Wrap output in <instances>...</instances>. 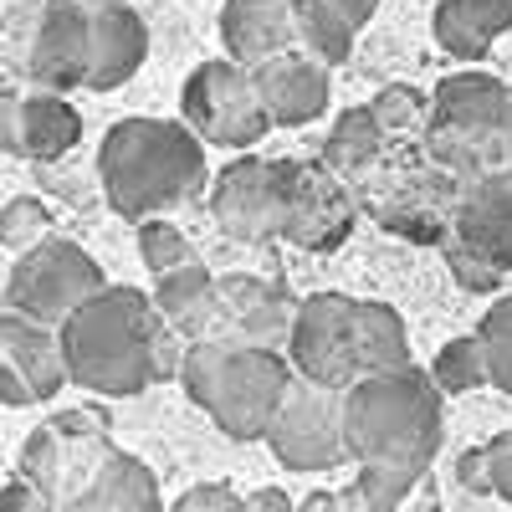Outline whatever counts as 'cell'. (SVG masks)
<instances>
[{"mask_svg": "<svg viewBox=\"0 0 512 512\" xmlns=\"http://www.w3.org/2000/svg\"><path fill=\"white\" fill-rule=\"evenodd\" d=\"M57 333L72 384L98 395H139L185 364V333L134 287H98Z\"/></svg>", "mask_w": 512, "mask_h": 512, "instance_id": "1", "label": "cell"}, {"mask_svg": "<svg viewBox=\"0 0 512 512\" xmlns=\"http://www.w3.org/2000/svg\"><path fill=\"white\" fill-rule=\"evenodd\" d=\"M98 175L108 190V205L128 221L164 216L205 185V149L200 134L164 118H123L103 134Z\"/></svg>", "mask_w": 512, "mask_h": 512, "instance_id": "2", "label": "cell"}, {"mask_svg": "<svg viewBox=\"0 0 512 512\" xmlns=\"http://www.w3.org/2000/svg\"><path fill=\"white\" fill-rule=\"evenodd\" d=\"M344 425L354 461L405 466L420 472L441 451V384L436 374H420L415 364L359 374L344 390Z\"/></svg>", "mask_w": 512, "mask_h": 512, "instance_id": "3", "label": "cell"}, {"mask_svg": "<svg viewBox=\"0 0 512 512\" xmlns=\"http://www.w3.org/2000/svg\"><path fill=\"white\" fill-rule=\"evenodd\" d=\"M425 154L451 180L482 185L512 175V88L487 72H456L431 93Z\"/></svg>", "mask_w": 512, "mask_h": 512, "instance_id": "4", "label": "cell"}, {"mask_svg": "<svg viewBox=\"0 0 512 512\" xmlns=\"http://www.w3.org/2000/svg\"><path fill=\"white\" fill-rule=\"evenodd\" d=\"M185 395L236 441H262L292 384V359L262 344H221V338H195L180 364Z\"/></svg>", "mask_w": 512, "mask_h": 512, "instance_id": "5", "label": "cell"}, {"mask_svg": "<svg viewBox=\"0 0 512 512\" xmlns=\"http://www.w3.org/2000/svg\"><path fill=\"white\" fill-rule=\"evenodd\" d=\"M262 441L292 472H328L338 461H354L344 425V384H323L292 369V384L282 390V405Z\"/></svg>", "mask_w": 512, "mask_h": 512, "instance_id": "6", "label": "cell"}, {"mask_svg": "<svg viewBox=\"0 0 512 512\" xmlns=\"http://www.w3.org/2000/svg\"><path fill=\"white\" fill-rule=\"evenodd\" d=\"M108 287L103 282V267L93 262L77 241H36L31 251H21V262L11 267V282H6V308L11 313H26L47 328H62L88 297Z\"/></svg>", "mask_w": 512, "mask_h": 512, "instance_id": "7", "label": "cell"}, {"mask_svg": "<svg viewBox=\"0 0 512 512\" xmlns=\"http://www.w3.org/2000/svg\"><path fill=\"white\" fill-rule=\"evenodd\" d=\"M185 118L205 144H226V149H246L272 128V113L262 103L251 82V67L231 62H200L185 82Z\"/></svg>", "mask_w": 512, "mask_h": 512, "instance_id": "8", "label": "cell"}, {"mask_svg": "<svg viewBox=\"0 0 512 512\" xmlns=\"http://www.w3.org/2000/svg\"><path fill=\"white\" fill-rule=\"evenodd\" d=\"M354 195L349 180L323 159H282V241L303 251H333L354 231Z\"/></svg>", "mask_w": 512, "mask_h": 512, "instance_id": "9", "label": "cell"}, {"mask_svg": "<svg viewBox=\"0 0 512 512\" xmlns=\"http://www.w3.org/2000/svg\"><path fill=\"white\" fill-rule=\"evenodd\" d=\"M292 297L277 287V282H262V277H216L210 287V308L200 313L195 338H221V344H262V349H277L287 344L292 333Z\"/></svg>", "mask_w": 512, "mask_h": 512, "instance_id": "10", "label": "cell"}, {"mask_svg": "<svg viewBox=\"0 0 512 512\" xmlns=\"http://www.w3.org/2000/svg\"><path fill=\"white\" fill-rule=\"evenodd\" d=\"M287 359L297 374L323 379V384H349L359 379V344H354V297L344 292H318L308 297L292 318L287 333Z\"/></svg>", "mask_w": 512, "mask_h": 512, "instance_id": "11", "label": "cell"}, {"mask_svg": "<svg viewBox=\"0 0 512 512\" xmlns=\"http://www.w3.org/2000/svg\"><path fill=\"white\" fill-rule=\"evenodd\" d=\"M62 333L26 313H0V405H36L52 400L67 384Z\"/></svg>", "mask_w": 512, "mask_h": 512, "instance_id": "12", "label": "cell"}, {"mask_svg": "<svg viewBox=\"0 0 512 512\" xmlns=\"http://www.w3.org/2000/svg\"><path fill=\"white\" fill-rule=\"evenodd\" d=\"M216 226L231 241H267L282 236V159H236L216 175Z\"/></svg>", "mask_w": 512, "mask_h": 512, "instance_id": "13", "label": "cell"}, {"mask_svg": "<svg viewBox=\"0 0 512 512\" xmlns=\"http://www.w3.org/2000/svg\"><path fill=\"white\" fill-rule=\"evenodd\" d=\"M93 67V11H82L77 0H52L41 11L36 41H31V77L41 88H82Z\"/></svg>", "mask_w": 512, "mask_h": 512, "instance_id": "14", "label": "cell"}, {"mask_svg": "<svg viewBox=\"0 0 512 512\" xmlns=\"http://www.w3.org/2000/svg\"><path fill=\"white\" fill-rule=\"evenodd\" d=\"M251 82H256V93H262L272 123H282V128L313 123L328 108V62H318L313 52L287 47L267 62H256Z\"/></svg>", "mask_w": 512, "mask_h": 512, "instance_id": "15", "label": "cell"}, {"mask_svg": "<svg viewBox=\"0 0 512 512\" xmlns=\"http://www.w3.org/2000/svg\"><path fill=\"white\" fill-rule=\"evenodd\" d=\"M221 41L241 67H256L303 41L297 0H226L221 11Z\"/></svg>", "mask_w": 512, "mask_h": 512, "instance_id": "16", "label": "cell"}, {"mask_svg": "<svg viewBox=\"0 0 512 512\" xmlns=\"http://www.w3.org/2000/svg\"><path fill=\"white\" fill-rule=\"evenodd\" d=\"M149 57V26L144 16L128 6H108V11H93V67H88V88L108 93V88H123Z\"/></svg>", "mask_w": 512, "mask_h": 512, "instance_id": "17", "label": "cell"}, {"mask_svg": "<svg viewBox=\"0 0 512 512\" xmlns=\"http://www.w3.org/2000/svg\"><path fill=\"white\" fill-rule=\"evenodd\" d=\"M451 236L492 256L502 272H512V185L507 180L466 185L456 216H451Z\"/></svg>", "mask_w": 512, "mask_h": 512, "instance_id": "18", "label": "cell"}, {"mask_svg": "<svg viewBox=\"0 0 512 512\" xmlns=\"http://www.w3.org/2000/svg\"><path fill=\"white\" fill-rule=\"evenodd\" d=\"M159 507V487H154V472L128 456V451H103L93 482L82 487V497L72 502V512H149Z\"/></svg>", "mask_w": 512, "mask_h": 512, "instance_id": "19", "label": "cell"}, {"mask_svg": "<svg viewBox=\"0 0 512 512\" xmlns=\"http://www.w3.org/2000/svg\"><path fill=\"white\" fill-rule=\"evenodd\" d=\"M507 26L512 0H446L436 11V41L461 62H482Z\"/></svg>", "mask_w": 512, "mask_h": 512, "instance_id": "20", "label": "cell"}, {"mask_svg": "<svg viewBox=\"0 0 512 512\" xmlns=\"http://www.w3.org/2000/svg\"><path fill=\"white\" fill-rule=\"evenodd\" d=\"M384 149H390V128L374 118V108H349V113H338L333 134H328V144H323V159H328L344 180H359Z\"/></svg>", "mask_w": 512, "mask_h": 512, "instance_id": "21", "label": "cell"}, {"mask_svg": "<svg viewBox=\"0 0 512 512\" xmlns=\"http://www.w3.org/2000/svg\"><path fill=\"white\" fill-rule=\"evenodd\" d=\"M354 344H359V374L410 364V338L390 303H359L354 297Z\"/></svg>", "mask_w": 512, "mask_h": 512, "instance_id": "22", "label": "cell"}, {"mask_svg": "<svg viewBox=\"0 0 512 512\" xmlns=\"http://www.w3.org/2000/svg\"><path fill=\"white\" fill-rule=\"evenodd\" d=\"M77 134H82V118L57 88H41L26 98V154L31 159H62L77 144Z\"/></svg>", "mask_w": 512, "mask_h": 512, "instance_id": "23", "label": "cell"}, {"mask_svg": "<svg viewBox=\"0 0 512 512\" xmlns=\"http://www.w3.org/2000/svg\"><path fill=\"white\" fill-rule=\"evenodd\" d=\"M210 287H216V277H210L200 262H185V267H175V272H159L154 303H159V313H164L169 323L190 338L195 323H200V313L210 308Z\"/></svg>", "mask_w": 512, "mask_h": 512, "instance_id": "24", "label": "cell"}, {"mask_svg": "<svg viewBox=\"0 0 512 512\" xmlns=\"http://www.w3.org/2000/svg\"><path fill=\"white\" fill-rule=\"evenodd\" d=\"M420 472H405V466H379V461H359V477L344 492L349 507L359 512H395L410 492H415Z\"/></svg>", "mask_w": 512, "mask_h": 512, "instance_id": "25", "label": "cell"}, {"mask_svg": "<svg viewBox=\"0 0 512 512\" xmlns=\"http://www.w3.org/2000/svg\"><path fill=\"white\" fill-rule=\"evenodd\" d=\"M297 21H303V47L318 62H349L354 52V26L338 16L328 0H297Z\"/></svg>", "mask_w": 512, "mask_h": 512, "instance_id": "26", "label": "cell"}, {"mask_svg": "<svg viewBox=\"0 0 512 512\" xmlns=\"http://www.w3.org/2000/svg\"><path fill=\"white\" fill-rule=\"evenodd\" d=\"M431 374H436L441 390H451V395L482 390V384H487V354H482V338H477V333H472V338H451V344L436 354Z\"/></svg>", "mask_w": 512, "mask_h": 512, "instance_id": "27", "label": "cell"}, {"mask_svg": "<svg viewBox=\"0 0 512 512\" xmlns=\"http://www.w3.org/2000/svg\"><path fill=\"white\" fill-rule=\"evenodd\" d=\"M477 338H482V354H487V384H497L502 395H512V292L497 308H487Z\"/></svg>", "mask_w": 512, "mask_h": 512, "instance_id": "28", "label": "cell"}, {"mask_svg": "<svg viewBox=\"0 0 512 512\" xmlns=\"http://www.w3.org/2000/svg\"><path fill=\"white\" fill-rule=\"evenodd\" d=\"M139 251H144V267H149L154 277L195 262L185 231H180L175 221H164V216H144V221H139Z\"/></svg>", "mask_w": 512, "mask_h": 512, "instance_id": "29", "label": "cell"}, {"mask_svg": "<svg viewBox=\"0 0 512 512\" xmlns=\"http://www.w3.org/2000/svg\"><path fill=\"white\" fill-rule=\"evenodd\" d=\"M47 236H52V210L41 200H11L6 210H0V241H6L11 251H31Z\"/></svg>", "mask_w": 512, "mask_h": 512, "instance_id": "30", "label": "cell"}, {"mask_svg": "<svg viewBox=\"0 0 512 512\" xmlns=\"http://www.w3.org/2000/svg\"><path fill=\"white\" fill-rule=\"evenodd\" d=\"M446 267H451V277L466 287V292H497L502 287V267L492 262V256H482L477 246H466V241H446Z\"/></svg>", "mask_w": 512, "mask_h": 512, "instance_id": "31", "label": "cell"}, {"mask_svg": "<svg viewBox=\"0 0 512 512\" xmlns=\"http://www.w3.org/2000/svg\"><path fill=\"white\" fill-rule=\"evenodd\" d=\"M369 108H374V118L390 128V134H410V128H420L425 113H431V98H420L415 88H400L395 82V88H384Z\"/></svg>", "mask_w": 512, "mask_h": 512, "instance_id": "32", "label": "cell"}, {"mask_svg": "<svg viewBox=\"0 0 512 512\" xmlns=\"http://www.w3.org/2000/svg\"><path fill=\"white\" fill-rule=\"evenodd\" d=\"M236 507H241V497L226 482H200L185 497H175V512H236Z\"/></svg>", "mask_w": 512, "mask_h": 512, "instance_id": "33", "label": "cell"}, {"mask_svg": "<svg viewBox=\"0 0 512 512\" xmlns=\"http://www.w3.org/2000/svg\"><path fill=\"white\" fill-rule=\"evenodd\" d=\"M0 149L26 154V98L21 93H0Z\"/></svg>", "mask_w": 512, "mask_h": 512, "instance_id": "34", "label": "cell"}, {"mask_svg": "<svg viewBox=\"0 0 512 512\" xmlns=\"http://www.w3.org/2000/svg\"><path fill=\"white\" fill-rule=\"evenodd\" d=\"M487 472H492V492L512 502V431L487 441Z\"/></svg>", "mask_w": 512, "mask_h": 512, "instance_id": "35", "label": "cell"}, {"mask_svg": "<svg viewBox=\"0 0 512 512\" xmlns=\"http://www.w3.org/2000/svg\"><path fill=\"white\" fill-rule=\"evenodd\" d=\"M456 482H461L466 492H492V472H487V446H477V451H461V461H456Z\"/></svg>", "mask_w": 512, "mask_h": 512, "instance_id": "36", "label": "cell"}, {"mask_svg": "<svg viewBox=\"0 0 512 512\" xmlns=\"http://www.w3.org/2000/svg\"><path fill=\"white\" fill-rule=\"evenodd\" d=\"M21 507H52V502L41 497V487H36V482L16 477L11 487H0V512H21Z\"/></svg>", "mask_w": 512, "mask_h": 512, "instance_id": "37", "label": "cell"}, {"mask_svg": "<svg viewBox=\"0 0 512 512\" xmlns=\"http://www.w3.org/2000/svg\"><path fill=\"white\" fill-rule=\"evenodd\" d=\"M328 6H333L338 16H344V21H349L354 31H359V26H364V21L374 16V0H328Z\"/></svg>", "mask_w": 512, "mask_h": 512, "instance_id": "38", "label": "cell"}, {"mask_svg": "<svg viewBox=\"0 0 512 512\" xmlns=\"http://www.w3.org/2000/svg\"><path fill=\"white\" fill-rule=\"evenodd\" d=\"M251 507H267V512H287V507H292V497H287V492H272V487H267V492H251Z\"/></svg>", "mask_w": 512, "mask_h": 512, "instance_id": "39", "label": "cell"}, {"mask_svg": "<svg viewBox=\"0 0 512 512\" xmlns=\"http://www.w3.org/2000/svg\"><path fill=\"white\" fill-rule=\"evenodd\" d=\"M303 507L323 512V507H349V502H344V492H313V497H303Z\"/></svg>", "mask_w": 512, "mask_h": 512, "instance_id": "40", "label": "cell"}, {"mask_svg": "<svg viewBox=\"0 0 512 512\" xmlns=\"http://www.w3.org/2000/svg\"><path fill=\"white\" fill-rule=\"evenodd\" d=\"M82 11H108V6H123V0H77Z\"/></svg>", "mask_w": 512, "mask_h": 512, "instance_id": "41", "label": "cell"}]
</instances>
